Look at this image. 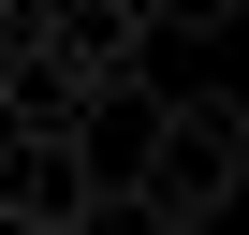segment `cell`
<instances>
[{
  "instance_id": "6da1fadb",
  "label": "cell",
  "mask_w": 249,
  "mask_h": 235,
  "mask_svg": "<svg viewBox=\"0 0 249 235\" xmlns=\"http://www.w3.org/2000/svg\"><path fill=\"white\" fill-rule=\"evenodd\" d=\"M132 191H147L176 235H205V220L249 191V103H234V88H147V162H132Z\"/></svg>"
},
{
  "instance_id": "7a4b0ae2",
  "label": "cell",
  "mask_w": 249,
  "mask_h": 235,
  "mask_svg": "<svg viewBox=\"0 0 249 235\" xmlns=\"http://www.w3.org/2000/svg\"><path fill=\"white\" fill-rule=\"evenodd\" d=\"M132 15H147V44H161V30H234L249 0H132Z\"/></svg>"
}]
</instances>
